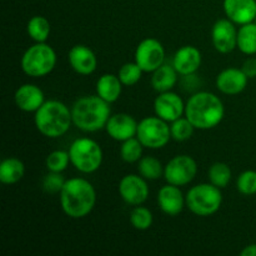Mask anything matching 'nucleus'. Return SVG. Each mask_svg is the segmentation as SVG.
I'll return each instance as SVG.
<instances>
[{"mask_svg": "<svg viewBox=\"0 0 256 256\" xmlns=\"http://www.w3.org/2000/svg\"><path fill=\"white\" fill-rule=\"evenodd\" d=\"M195 126L190 122V120L185 118H179L174 120L170 125V132H172V139L176 142H186L194 134Z\"/></svg>", "mask_w": 256, "mask_h": 256, "instance_id": "29", "label": "nucleus"}, {"mask_svg": "<svg viewBox=\"0 0 256 256\" xmlns=\"http://www.w3.org/2000/svg\"><path fill=\"white\" fill-rule=\"evenodd\" d=\"M59 194L62 212L72 219L88 216L96 204V192L94 186L82 178L66 180Z\"/></svg>", "mask_w": 256, "mask_h": 256, "instance_id": "1", "label": "nucleus"}, {"mask_svg": "<svg viewBox=\"0 0 256 256\" xmlns=\"http://www.w3.org/2000/svg\"><path fill=\"white\" fill-rule=\"evenodd\" d=\"M242 256H256V244L248 245V246L244 248L242 252H240Z\"/></svg>", "mask_w": 256, "mask_h": 256, "instance_id": "36", "label": "nucleus"}, {"mask_svg": "<svg viewBox=\"0 0 256 256\" xmlns=\"http://www.w3.org/2000/svg\"><path fill=\"white\" fill-rule=\"evenodd\" d=\"M155 115L168 122H172L185 114V104L176 92H159V96L154 102Z\"/></svg>", "mask_w": 256, "mask_h": 256, "instance_id": "13", "label": "nucleus"}, {"mask_svg": "<svg viewBox=\"0 0 256 256\" xmlns=\"http://www.w3.org/2000/svg\"><path fill=\"white\" fill-rule=\"evenodd\" d=\"M225 108L219 96L209 92H195L185 104V116L195 129L209 130L222 122Z\"/></svg>", "mask_w": 256, "mask_h": 256, "instance_id": "2", "label": "nucleus"}, {"mask_svg": "<svg viewBox=\"0 0 256 256\" xmlns=\"http://www.w3.org/2000/svg\"><path fill=\"white\" fill-rule=\"evenodd\" d=\"M38 132L50 139H56L69 132L72 124V110L59 100H48L35 112Z\"/></svg>", "mask_w": 256, "mask_h": 256, "instance_id": "4", "label": "nucleus"}, {"mask_svg": "<svg viewBox=\"0 0 256 256\" xmlns=\"http://www.w3.org/2000/svg\"><path fill=\"white\" fill-rule=\"evenodd\" d=\"M224 12L234 24L252 22L256 16V0H224Z\"/></svg>", "mask_w": 256, "mask_h": 256, "instance_id": "18", "label": "nucleus"}, {"mask_svg": "<svg viewBox=\"0 0 256 256\" xmlns=\"http://www.w3.org/2000/svg\"><path fill=\"white\" fill-rule=\"evenodd\" d=\"M238 49L245 55L256 54V24L254 22L240 25L238 30Z\"/></svg>", "mask_w": 256, "mask_h": 256, "instance_id": "24", "label": "nucleus"}, {"mask_svg": "<svg viewBox=\"0 0 256 256\" xmlns=\"http://www.w3.org/2000/svg\"><path fill=\"white\" fill-rule=\"evenodd\" d=\"M136 138L148 149H162L170 142L172 132L168 122L159 116L144 118L138 125Z\"/></svg>", "mask_w": 256, "mask_h": 256, "instance_id": "8", "label": "nucleus"}, {"mask_svg": "<svg viewBox=\"0 0 256 256\" xmlns=\"http://www.w3.org/2000/svg\"><path fill=\"white\" fill-rule=\"evenodd\" d=\"M109 105L99 95L80 98L72 108V124L84 132H96L105 129L112 116Z\"/></svg>", "mask_w": 256, "mask_h": 256, "instance_id": "3", "label": "nucleus"}, {"mask_svg": "<svg viewBox=\"0 0 256 256\" xmlns=\"http://www.w3.org/2000/svg\"><path fill=\"white\" fill-rule=\"evenodd\" d=\"M122 92V82L114 74H104L96 82V95L112 104L120 98Z\"/></svg>", "mask_w": 256, "mask_h": 256, "instance_id": "21", "label": "nucleus"}, {"mask_svg": "<svg viewBox=\"0 0 256 256\" xmlns=\"http://www.w3.org/2000/svg\"><path fill=\"white\" fill-rule=\"evenodd\" d=\"M68 59L72 70L80 75H90L96 70V55L86 45H74L68 54Z\"/></svg>", "mask_w": 256, "mask_h": 256, "instance_id": "15", "label": "nucleus"}, {"mask_svg": "<svg viewBox=\"0 0 256 256\" xmlns=\"http://www.w3.org/2000/svg\"><path fill=\"white\" fill-rule=\"evenodd\" d=\"M119 194L128 205L138 206L144 204L149 196L146 179H144L142 175H125L119 182Z\"/></svg>", "mask_w": 256, "mask_h": 256, "instance_id": "11", "label": "nucleus"}, {"mask_svg": "<svg viewBox=\"0 0 256 256\" xmlns=\"http://www.w3.org/2000/svg\"><path fill=\"white\" fill-rule=\"evenodd\" d=\"M178 74L179 72L175 70L172 65H168L164 62L162 66H159L155 72H152V86L158 92H170L176 85Z\"/></svg>", "mask_w": 256, "mask_h": 256, "instance_id": "22", "label": "nucleus"}, {"mask_svg": "<svg viewBox=\"0 0 256 256\" xmlns=\"http://www.w3.org/2000/svg\"><path fill=\"white\" fill-rule=\"evenodd\" d=\"M50 22L45 16L35 15L28 22L26 32L28 35L34 40L35 42H45L50 35Z\"/></svg>", "mask_w": 256, "mask_h": 256, "instance_id": "25", "label": "nucleus"}, {"mask_svg": "<svg viewBox=\"0 0 256 256\" xmlns=\"http://www.w3.org/2000/svg\"><path fill=\"white\" fill-rule=\"evenodd\" d=\"M70 162L78 172L92 174L99 170L102 164V149L90 138H79L69 148Z\"/></svg>", "mask_w": 256, "mask_h": 256, "instance_id": "6", "label": "nucleus"}, {"mask_svg": "<svg viewBox=\"0 0 256 256\" xmlns=\"http://www.w3.org/2000/svg\"><path fill=\"white\" fill-rule=\"evenodd\" d=\"M242 70L249 79L256 78V58H249V59L245 60L242 66Z\"/></svg>", "mask_w": 256, "mask_h": 256, "instance_id": "35", "label": "nucleus"}, {"mask_svg": "<svg viewBox=\"0 0 256 256\" xmlns=\"http://www.w3.org/2000/svg\"><path fill=\"white\" fill-rule=\"evenodd\" d=\"M138 125L139 122H136V120L132 115L119 112V114H114L109 118L105 130L112 139L122 142L125 140L136 136Z\"/></svg>", "mask_w": 256, "mask_h": 256, "instance_id": "14", "label": "nucleus"}, {"mask_svg": "<svg viewBox=\"0 0 256 256\" xmlns=\"http://www.w3.org/2000/svg\"><path fill=\"white\" fill-rule=\"evenodd\" d=\"M15 105L25 112H35L45 102L42 90L34 84H24L19 86L14 95Z\"/></svg>", "mask_w": 256, "mask_h": 256, "instance_id": "20", "label": "nucleus"}, {"mask_svg": "<svg viewBox=\"0 0 256 256\" xmlns=\"http://www.w3.org/2000/svg\"><path fill=\"white\" fill-rule=\"evenodd\" d=\"M56 65V52L46 42H36L25 50L20 60L24 74L32 78H42L54 70Z\"/></svg>", "mask_w": 256, "mask_h": 256, "instance_id": "5", "label": "nucleus"}, {"mask_svg": "<svg viewBox=\"0 0 256 256\" xmlns=\"http://www.w3.org/2000/svg\"><path fill=\"white\" fill-rule=\"evenodd\" d=\"M202 65V52L192 45H185L175 52L172 66L182 76L194 75Z\"/></svg>", "mask_w": 256, "mask_h": 256, "instance_id": "17", "label": "nucleus"}, {"mask_svg": "<svg viewBox=\"0 0 256 256\" xmlns=\"http://www.w3.org/2000/svg\"><path fill=\"white\" fill-rule=\"evenodd\" d=\"M232 169L225 162H214L208 172V178L212 185L218 186L219 189H224L229 185L232 180Z\"/></svg>", "mask_w": 256, "mask_h": 256, "instance_id": "27", "label": "nucleus"}, {"mask_svg": "<svg viewBox=\"0 0 256 256\" xmlns=\"http://www.w3.org/2000/svg\"><path fill=\"white\" fill-rule=\"evenodd\" d=\"M236 189L240 194L250 195L256 194V172L254 170H246L242 172V174L238 176L236 180Z\"/></svg>", "mask_w": 256, "mask_h": 256, "instance_id": "33", "label": "nucleus"}, {"mask_svg": "<svg viewBox=\"0 0 256 256\" xmlns=\"http://www.w3.org/2000/svg\"><path fill=\"white\" fill-rule=\"evenodd\" d=\"M135 62L144 72H152L165 62V49L159 40L146 38L135 50Z\"/></svg>", "mask_w": 256, "mask_h": 256, "instance_id": "10", "label": "nucleus"}, {"mask_svg": "<svg viewBox=\"0 0 256 256\" xmlns=\"http://www.w3.org/2000/svg\"><path fill=\"white\" fill-rule=\"evenodd\" d=\"M69 162V152H65V150H55V152H50V154L48 155L46 160H45L46 169L52 172H62L64 170L68 169Z\"/></svg>", "mask_w": 256, "mask_h": 256, "instance_id": "31", "label": "nucleus"}, {"mask_svg": "<svg viewBox=\"0 0 256 256\" xmlns=\"http://www.w3.org/2000/svg\"><path fill=\"white\" fill-rule=\"evenodd\" d=\"M198 164L189 155H176L164 166V178L168 184L185 186L195 179Z\"/></svg>", "mask_w": 256, "mask_h": 256, "instance_id": "9", "label": "nucleus"}, {"mask_svg": "<svg viewBox=\"0 0 256 256\" xmlns=\"http://www.w3.org/2000/svg\"><path fill=\"white\" fill-rule=\"evenodd\" d=\"M212 42L216 52L229 54L238 48V30L230 19H219L212 29Z\"/></svg>", "mask_w": 256, "mask_h": 256, "instance_id": "12", "label": "nucleus"}, {"mask_svg": "<svg viewBox=\"0 0 256 256\" xmlns=\"http://www.w3.org/2000/svg\"><path fill=\"white\" fill-rule=\"evenodd\" d=\"M142 70L136 62H126V64L122 65L119 69L118 72V76H119L120 82H122L124 86H132L136 82H139V80L142 79Z\"/></svg>", "mask_w": 256, "mask_h": 256, "instance_id": "32", "label": "nucleus"}, {"mask_svg": "<svg viewBox=\"0 0 256 256\" xmlns=\"http://www.w3.org/2000/svg\"><path fill=\"white\" fill-rule=\"evenodd\" d=\"M152 212L148 208L138 205L130 212V222L134 226V229L144 232V230L150 229L152 225Z\"/></svg>", "mask_w": 256, "mask_h": 256, "instance_id": "30", "label": "nucleus"}, {"mask_svg": "<svg viewBox=\"0 0 256 256\" xmlns=\"http://www.w3.org/2000/svg\"><path fill=\"white\" fill-rule=\"evenodd\" d=\"M249 78L242 69L228 68L216 76V88L225 95H238L245 90Z\"/></svg>", "mask_w": 256, "mask_h": 256, "instance_id": "19", "label": "nucleus"}, {"mask_svg": "<svg viewBox=\"0 0 256 256\" xmlns=\"http://www.w3.org/2000/svg\"><path fill=\"white\" fill-rule=\"evenodd\" d=\"M142 144L138 138H132L125 142H122V146H120V156L125 162H138L142 159Z\"/></svg>", "mask_w": 256, "mask_h": 256, "instance_id": "28", "label": "nucleus"}, {"mask_svg": "<svg viewBox=\"0 0 256 256\" xmlns=\"http://www.w3.org/2000/svg\"><path fill=\"white\" fill-rule=\"evenodd\" d=\"M254 22L256 24V16H255V20H254Z\"/></svg>", "mask_w": 256, "mask_h": 256, "instance_id": "37", "label": "nucleus"}, {"mask_svg": "<svg viewBox=\"0 0 256 256\" xmlns=\"http://www.w3.org/2000/svg\"><path fill=\"white\" fill-rule=\"evenodd\" d=\"M158 205L164 214L176 216L184 210L186 200L179 186L168 184L158 192Z\"/></svg>", "mask_w": 256, "mask_h": 256, "instance_id": "16", "label": "nucleus"}, {"mask_svg": "<svg viewBox=\"0 0 256 256\" xmlns=\"http://www.w3.org/2000/svg\"><path fill=\"white\" fill-rule=\"evenodd\" d=\"M25 175V165L18 158H8L0 164V182L5 185L19 182Z\"/></svg>", "mask_w": 256, "mask_h": 256, "instance_id": "23", "label": "nucleus"}, {"mask_svg": "<svg viewBox=\"0 0 256 256\" xmlns=\"http://www.w3.org/2000/svg\"><path fill=\"white\" fill-rule=\"evenodd\" d=\"M65 182L66 180H64V178L62 176V172H49V174L45 175L42 180V189L49 194H56L62 192Z\"/></svg>", "mask_w": 256, "mask_h": 256, "instance_id": "34", "label": "nucleus"}, {"mask_svg": "<svg viewBox=\"0 0 256 256\" xmlns=\"http://www.w3.org/2000/svg\"><path fill=\"white\" fill-rule=\"evenodd\" d=\"M186 206L198 216H210L219 212L222 204V189L209 184H198L186 192Z\"/></svg>", "mask_w": 256, "mask_h": 256, "instance_id": "7", "label": "nucleus"}, {"mask_svg": "<svg viewBox=\"0 0 256 256\" xmlns=\"http://www.w3.org/2000/svg\"><path fill=\"white\" fill-rule=\"evenodd\" d=\"M138 172L144 179L158 180L164 175V166L156 158L144 156L138 162Z\"/></svg>", "mask_w": 256, "mask_h": 256, "instance_id": "26", "label": "nucleus"}]
</instances>
